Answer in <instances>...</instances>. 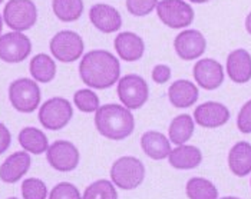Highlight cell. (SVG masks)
Masks as SVG:
<instances>
[{"label":"cell","instance_id":"obj_1","mask_svg":"<svg viewBox=\"0 0 251 199\" xmlns=\"http://www.w3.org/2000/svg\"><path fill=\"white\" fill-rule=\"evenodd\" d=\"M79 76L91 89H109L121 79V65L111 52L97 49L82 56Z\"/></svg>","mask_w":251,"mask_h":199},{"label":"cell","instance_id":"obj_2","mask_svg":"<svg viewBox=\"0 0 251 199\" xmlns=\"http://www.w3.org/2000/svg\"><path fill=\"white\" fill-rule=\"evenodd\" d=\"M95 126L103 138L122 140L132 135L135 119L132 112L124 105L106 103L95 112Z\"/></svg>","mask_w":251,"mask_h":199},{"label":"cell","instance_id":"obj_3","mask_svg":"<svg viewBox=\"0 0 251 199\" xmlns=\"http://www.w3.org/2000/svg\"><path fill=\"white\" fill-rule=\"evenodd\" d=\"M145 179V166L135 156H122L112 163L111 180L116 188L124 191L136 189Z\"/></svg>","mask_w":251,"mask_h":199},{"label":"cell","instance_id":"obj_4","mask_svg":"<svg viewBox=\"0 0 251 199\" xmlns=\"http://www.w3.org/2000/svg\"><path fill=\"white\" fill-rule=\"evenodd\" d=\"M3 20L13 32H26L36 24V4L32 0H9L3 9Z\"/></svg>","mask_w":251,"mask_h":199},{"label":"cell","instance_id":"obj_5","mask_svg":"<svg viewBox=\"0 0 251 199\" xmlns=\"http://www.w3.org/2000/svg\"><path fill=\"white\" fill-rule=\"evenodd\" d=\"M40 88L36 80L20 78L9 86V100L12 106L22 113H32L40 103Z\"/></svg>","mask_w":251,"mask_h":199},{"label":"cell","instance_id":"obj_6","mask_svg":"<svg viewBox=\"0 0 251 199\" xmlns=\"http://www.w3.org/2000/svg\"><path fill=\"white\" fill-rule=\"evenodd\" d=\"M116 92L122 105L129 111L142 108L150 98V88L147 80L135 73L125 75L118 80Z\"/></svg>","mask_w":251,"mask_h":199},{"label":"cell","instance_id":"obj_7","mask_svg":"<svg viewBox=\"0 0 251 199\" xmlns=\"http://www.w3.org/2000/svg\"><path fill=\"white\" fill-rule=\"evenodd\" d=\"M74 116V108L65 98H50L39 109V122L48 131L63 129Z\"/></svg>","mask_w":251,"mask_h":199},{"label":"cell","instance_id":"obj_8","mask_svg":"<svg viewBox=\"0 0 251 199\" xmlns=\"http://www.w3.org/2000/svg\"><path fill=\"white\" fill-rule=\"evenodd\" d=\"M50 53L62 63H72L82 58L85 44L82 36L74 30H60L49 43Z\"/></svg>","mask_w":251,"mask_h":199},{"label":"cell","instance_id":"obj_9","mask_svg":"<svg viewBox=\"0 0 251 199\" xmlns=\"http://www.w3.org/2000/svg\"><path fill=\"white\" fill-rule=\"evenodd\" d=\"M159 20L171 29H185L194 22V9L185 0H159L156 4Z\"/></svg>","mask_w":251,"mask_h":199},{"label":"cell","instance_id":"obj_10","mask_svg":"<svg viewBox=\"0 0 251 199\" xmlns=\"http://www.w3.org/2000/svg\"><path fill=\"white\" fill-rule=\"evenodd\" d=\"M46 159L49 165L59 172H71L76 169L79 165V151L77 148L69 140H55L49 145L46 151Z\"/></svg>","mask_w":251,"mask_h":199},{"label":"cell","instance_id":"obj_11","mask_svg":"<svg viewBox=\"0 0 251 199\" xmlns=\"http://www.w3.org/2000/svg\"><path fill=\"white\" fill-rule=\"evenodd\" d=\"M32 52V42L22 32H9L0 36V60L20 63Z\"/></svg>","mask_w":251,"mask_h":199},{"label":"cell","instance_id":"obj_12","mask_svg":"<svg viewBox=\"0 0 251 199\" xmlns=\"http://www.w3.org/2000/svg\"><path fill=\"white\" fill-rule=\"evenodd\" d=\"M174 49L175 53L182 60H195L204 55L207 49V40L200 30H184L176 35Z\"/></svg>","mask_w":251,"mask_h":199},{"label":"cell","instance_id":"obj_13","mask_svg":"<svg viewBox=\"0 0 251 199\" xmlns=\"http://www.w3.org/2000/svg\"><path fill=\"white\" fill-rule=\"evenodd\" d=\"M193 75L200 88L205 90H215L224 82V67L215 59L205 58L194 65Z\"/></svg>","mask_w":251,"mask_h":199},{"label":"cell","instance_id":"obj_14","mask_svg":"<svg viewBox=\"0 0 251 199\" xmlns=\"http://www.w3.org/2000/svg\"><path fill=\"white\" fill-rule=\"evenodd\" d=\"M194 120L202 128H220L230 120V111L220 102H205L194 111Z\"/></svg>","mask_w":251,"mask_h":199},{"label":"cell","instance_id":"obj_15","mask_svg":"<svg viewBox=\"0 0 251 199\" xmlns=\"http://www.w3.org/2000/svg\"><path fill=\"white\" fill-rule=\"evenodd\" d=\"M89 20L102 33H114L122 26V16L114 6L97 3L89 10Z\"/></svg>","mask_w":251,"mask_h":199},{"label":"cell","instance_id":"obj_16","mask_svg":"<svg viewBox=\"0 0 251 199\" xmlns=\"http://www.w3.org/2000/svg\"><path fill=\"white\" fill-rule=\"evenodd\" d=\"M30 163L32 158L29 152L19 151L12 154L0 165V179L4 183H16L27 174Z\"/></svg>","mask_w":251,"mask_h":199},{"label":"cell","instance_id":"obj_17","mask_svg":"<svg viewBox=\"0 0 251 199\" xmlns=\"http://www.w3.org/2000/svg\"><path fill=\"white\" fill-rule=\"evenodd\" d=\"M116 55L125 62H136L144 56L145 43L134 32H121L114 40Z\"/></svg>","mask_w":251,"mask_h":199},{"label":"cell","instance_id":"obj_18","mask_svg":"<svg viewBox=\"0 0 251 199\" xmlns=\"http://www.w3.org/2000/svg\"><path fill=\"white\" fill-rule=\"evenodd\" d=\"M227 73L235 83L251 80V55L246 49H235L227 58Z\"/></svg>","mask_w":251,"mask_h":199},{"label":"cell","instance_id":"obj_19","mask_svg":"<svg viewBox=\"0 0 251 199\" xmlns=\"http://www.w3.org/2000/svg\"><path fill=\"white\" fill-rule=\"evenodd\" d=\"M198 96H200L198 88L191 80H175L168 89V99L171 105L178 109H187L193 106L198 100Z\"/></svg>","mask_w":251,"mask_h":199},{"label":"cell","instance_id":"obj_20","mask_svg":"<svg viewBox=\"0 0 251 199\" xmlns=\"http://www.w3.org/2000/svg\"><path fill=\"white\" fill-rule=\"evenodd\" d=\"M141 148L147 156L154 160H162L171 154V142L158 131H148L141 138Z\"/></svg>","mask_w":251,"mask_h":199},{"label":"cell","instance_id":"obj_21","mask_svg":"<svg viewBox=\"0 0 251 199\" xmlns=\"http://www.w3.org/2000/svg\"><path fill=\"white\" fill-rule=\"evenodd\" d=\"M168 162L178 171L195 169L202 162V152L194 145H179L171 151Z\"/></svg>","mask_w":251,"mask_h":199},{"label":"cell","instance_id":"obj_22","mask_svg":"<svg viewBox=\"0 0 251 199\" xmlns=\"http://www.w3.org/2000/svg\"><path fill=\"white\" fill-rule=\"evenodd\" d=\"M228 166L235 177L244 178L251 174V143L237 142L228 152Z\"/></svg>","mask_w":251,"mask_h":199},{"label":"cell","instance_id":"obj_23","mask_svg":"<svg viewBox=\"0 0 251 199\" xmlns=\"http://www.w3.org/2000/svg\"><path fill=\"white\" fill-rule=\"evenodd\" d=\"M18 139H19L20 146L26 152L33 154V155H42L49 148L48 136L40 129L33 128V126L23 128L19 132V138Z\"/></svg>","mask_w":251,"mask_h":199},{"label":"cell","instance_id":"obj_24","mask_svg":"<svg viewBox=\"0 0 251 199\" xmlns=\"http://www.w3.org/2000/svg\"><path fill=\"white\" fill-rule=\"evenodd\" d=\"M29 72L33 80L40 82V83H49L56 76V63L49 55L39 53L30 60Z\"/></svg>","mask_w":251,"mask_h":199},{"label":"cell","instance_id":"obj_25","mask_svg":"<svg viewBox=\"0 0 251 199\" xmlns=\"http://www.w3.org/2000/svg\"><path fill=\"white\" fill-rule=\"evenodd\" d=\"M194 129H195V120L190 115L182 113L175 116L168 128L170 142H173L176 146L185 145L193 138Z\"/></svg>","mask_w":251,"mask_h":199},{"label":"cell","instance_id":"obj_26","mask_svg":"<svg viewBox=\"0 0 251 199\" xmlns=\"http://www.w3.org/2000/svg\"><path fill=\"white\" fill-rule=\"evenodd\" d=\"M52 10L62 22H76L83 13V0H52Z\"/></svg>","mask_w":251,"mask_h":199},{"label":"cell","instance_id":"obj_27","mask_svg":"<svg viewBox=\"0 0 251 199\" xmlns=\"http://www.w3.org/2000/svg\"><path fill=\"white\" fill-rule=\"evenodd\" d=\"M185 192L188 199H218V189L211 180L195 177L187 182Z\"/></svg>","mask_w":251,"mask_h":199},{"label":"cell","instance_id":"obj_28","mask_svg":"<svg viewBox=\"0 0 251 199\" xmlns=\"http://www.w3.org/2000/svg\"><path fill=\"white\" fill-rule=\"evenodd\" d=\"M82 199H118V192L111 180L98 179L86 186Z\"/></svg>","mask_w":251,"mask_h":199},{"label":"cell","instance_id":"obj_29","mask_svg":"<svg viewBox=\"0 0 251 199\" xmlns=\"http://www.w3.org/2000/svg\"><path fill=\"white\" fill-rule=\"evenodd\" d=\"M74 102L76 108L83 113H94L99 106V96L92 89H79L74 95Z\"/></svg>","mask_w":251,"mask_h":199},{"label":"cell","instance_id":"obj_30","mask_svg":"<svg viewBox=\"0 0 251 199\" xmlns=\"http://www.w3.org/2000/svg\"><path fill=\"white\" fill-rule=\"evenodd\" d=\"M22 197L23 199H46L48 186L42 179L27 178L22 182Z\"/></svg>","mask_w":251,"mask_h":199},{"label":"cell","instance_id":"obj_31","mask_svg":"<svg viewBox=\"0 0 251 199\" xmlns=\"http://www.w3.org/2000/svg\"><path fill=\"white\" fill-rule=\"evenodd\" d=\"M159 0H126V9L132 16L144 18L156 9Z\"/></svg>","mask_w":251,"mask_h":199},{"label":"cell","instance_id":"obj_32","mask_svg":"<svg viewBox=\"0 0 251 199\" xmlns=\"http://www.w3.org/2000/svg\"><path fill=\"white\" fill-rule=\"evenodd\" d=\"M49 199H82V195L74 183L60 182L49 192Z\"/></svg>","mask_w":251,"mask_h":199},{"label":"cell","instance_id":"obj_33","mask_svg":"<svg viewBox=\"0 0 251 199\" xmlns=\"http://www.w3.org/2000/svg\"><path fill=\"white\" fill-rule=\"evenodd\" d=\"M237 128L241 133H251V99L247 100L238 112Z\"/></svg>","mask_w":251,"mask_h":199},{"label":"cell","instance_id":"obj_34","mask_svg":"<svg viewBox=\"0 0 251 199\" xmlns=\"http://www.w3.org/2000/svg\"><path fill=\"white\" fill-rule=\"evenodd\" d=\"M171 79V67L168 65H156L152 69V80L158 85H164Z\"/></svg>","mask_w":251,"mask_h":199},{"label":"cell","instance_id":"obj_35","mask_svg":"<svg viewBox=\"0 0 251 199\" xmlns=\"http://www.w3.org/2000/svg\"><path fill=\"white\" fill-rule=\"evenodd\" d=\"M12 143V135H10V131L7 129V126L4 123L0 122V155L4 154L9 146Z\"/></svg>","mask_w":251,"mask_h":199},{"label":"cell","instance_id":"obj_36","mask_svg":"<svg viewBox=\"0 0 251 199\" xmlns=\"http://www.w3.org/2000/svg\"><path fill=\"white\" fill-rule=\"evenodd\" d=\"M246 30L251 35V12L247 15V18H246Z\"/></svg>","mask_w":251,"mask_h":199},{"label":"cell","instance_id":"obj_37","mask_svg":"<svg viewBox=\"0 0 251 199\" xmlns=\"http://www.w3.org/2000/svg\"><path fill=\"white\" fill-rule=\"evenodd\" d=\"M190 1L197 3V4H202V3H207V1H210V0H190Z\"/></svg>","mask_w":251,"mask_h":199},{"label":"cell","instance_id":"obj_38","mask_svg":"<svg viewBox=\"0 0 251 199\" xmlns=\"http://www.w3.org/2000/svg\"><path fill=\"white\" fill-rule=\"evenodd\" d=\"M1 30H3V18L0 15V33H1Z\"/></svg>","mask_w":251,"mask_h":199},{"label":"cell","instance_id":"obj_39","mask_svg":"<svg viewBox=\"0 0 251 199\" xmlns=\"http://www.w3.org/2000/svg\"><path fill=\"white\" fill-rule=\"evenodd\" d=\"M221 199H240V198H237V197H224V198H221Z\"/></svg>","mask_w":251,"mask_h":199},{"label":"cell","instance_id":"obj_40","mask_svg":"<svg viewBox=\"0 0 251 199\" xmlns=\"http://www.w3.org/2000/svg\"><path fill=\"white\" fill-rule=\"evenodd\" d=\"M7 199H19V198H16V197H12V198H7Z\"/></svg>","mask_w":251,"mask_h":199},{"label":"cell","instance_id":"obj_41","mask_svg":"<svg viewBox=\"0 0 251 199\" xmlns=\"http://www.w3.org/2000/svg\"><path fill=\"white\" fill-rule=\"evenodd\" d=\"M1 1H3V0H0V3H1Z\"/></svg>","mask_w":251,"mask_h":199},{"label":"cell","instance_id":"obj_42","mask_svg":"<svg viewBox=\"0 0 251 199\" xmlns=\"http://www.w3.org/2000/svg\"><path fill=\"white\" fill-rule=\"evenodd\" d=\"M250 183H251V182H250Z\"/></svg>","mask_w":251,"mask_h":199}]
</instances>
